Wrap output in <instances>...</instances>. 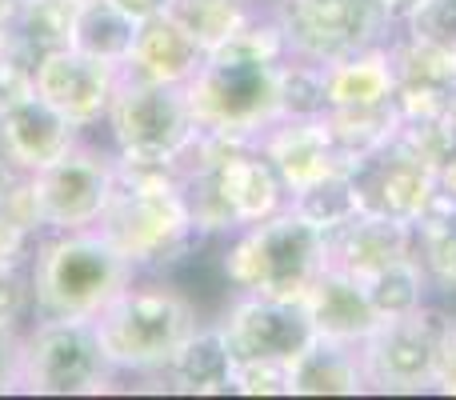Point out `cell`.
Instances as JSON below:
<instances>
[{"instance_id":"1","label":"cell","mask_w":456,"mask_h":400,"mask_svg":"<svg viewBox=\"0 0 456 400\" xmlns=\"http://www.w3.org/2000/svg\"><path fill=\"white\" fill-rule=\"evenodd\" d=\"M101 228L120 252L136 265V273L181 276L189 265L213 249V236L192 220L184 200V176L165 165H125Z\"/></svg>"},{"instance_id":"2","label":"cell","mask_w":456,"mask_h":400,"mask_svg":"<svg viewBox=\"0 0 456 400\" xmlns=\"http://www.w3.org/2000/svg\"><path fill=\"white\" fill-rule=\"evenodd\" d=\"M200 321L197 297L181 281L141 273L96 313L93 329L117 380L165 385L168 364Z\"/></svg>"},{"instance_id":"3","label":"cell","mask_w":456,"mask_h":400,"mask_svg":"<svg viewBox=\"0 0 456 400\" xmlns=\"http://www.w3.org/2000/svg\"><path fill=\"white\" fill-rule=\"evenodd\" d=\"M136 276V265L101 228L40 233L28 260L32 321H96V313Z\"/></svg>"},{"instance_id":"4","label":"cell","mask_w":456,"mask_h":400,"mask_svg":"<svg viewBox=\"0 0 456 400\" xmlns=\"http://www.w3.org/2000/svg\"><path fill=\"white\" fill-rule=\"evenodd\" d=\"M216 244H221L216 268H221L224 297L252 292V297L300 300L329 265L324 233L300 220L292 208L240 228Z\"/></svg>"},{"instance_id":"5","label":"cell","mask_w":456,"mask_h":400,"mask_svg":"<svg viewBox=\"0 0 456 400\" xmlns=\"http://www.w3.org/2000/svg\"><path fill=\"white\" fill-rule=\"evenodd\" d=\"M96 136L125 165H165L181 173V160L197 144L200 128L184 85H160V80L120 72L117 96Z\"/></svg>"},{"instance_id":"6","label":"cell","mask_w":456,"mask_h":400,"mask_svg":"<svg viewBox=\"0 0 456 400\" xmlns=\"http://www.w3.org/2000/svg\"><path fill=\"white\" fill-rule=\"evenodd\" d=\"M276 72H281V61L208 53L200 72L184 85L197 128L216 136H236V141H256L281 117Z\"/></svg>"},{"instance_id":"7","label":"cell","mask_w":456,"mask_h":400,"mask_svg":"<svg viewBox=\"0 0 456 400\" xmlns=\"http://www.w3.org/2000/svg\"><path fill=\"white\" fill-rule=\"evenodd\" d=\"M28 181L32 212L40 233H72L96 228L120 181V160L96 133H85L64 157L45 165Z\"/></svg>"},{"instance_id":"8","label":"cell","mask_w":456,"mask_h":400,"mask_svg":"<svg viewBox=\"0 0 456 400\" xmlns=\"http://www.w3.org/2000/svg\"><path fill=\"white\" fill-rule=\"evenodd\" d=\"M120 380L104 361L93 321H28L24 329L20 393L28 396H93Z\"/></svg>"},{"instance_id":"9","label":"cell","mask_w":456,"mask_h":400,"mask_svg":"<svg viewBox=\"0 0 456 400\" xmlns=\"http://www.w3.org/2000/svg\"><path fill=\"white\" fill-rule=\"evenodd\" d=\"M268 12L281 24V37L292 56H308L321 64L385 45L401 29L380 0H281Z\"/></svg>"},{"instance_id":"10","label":"cell","mask_w":456,"mask_h":400,"mask_svg":"<svg viewBox=\"0 0 456 400\" xmlns=\"http://www.w3.org/2000/svg\"><path fill=\"white\" fill-rule=\"evenodd\" d=\"M452 324L441 305H420L417 313L388 316L369 340H361V364L369 393H428L436 372V353Z\"/></svg>"},{"instance_id":"11","label":"cell","mask_w":456,"mask_h":400,"mask_svg":"<svg viewBox=\"0 0 456 400\" xmlns=\"http://www.w3.org/2000/svg\"><path fill=\"white\" fill-rule=\"evenodd\" d=\"M216 324H221V332L228 340L232 361L292 364L316 340L313 321H308L300 300L252 297V292H232L224 300Z\"/></svg>"},{"instance_id":"12","label":"cell","mask_w":456,"mask_h":400,"mask_svg":"<svg viewBox=\"0 0 456 400\" xmlns=\"http://www.w3.org/2000/svg\"><path fill=\"white\" fill-rule=\"evenodd\" d=\"M120 72L125 69H117V64L96 61V56L80 53L72 45H61L37 56V64H32V93L45 96L56 112H64L80 133H96L112 96H117Z\"/></svg>"},{"instance_id":"13","label":"cell","mask_w":456,"mask_h":400,"mask_svg":"<svg viewBox=\"0 0 456 400\" xmlns=\"http://www.w3.org/2000/svg\"><path fill=\"white\" fill-rule=\"evenodd\" d=\"M348 176H353L361 212L393 216L404 220V224H417L441 192V176L425 160L412 157L401 141H388L385 149L348 165Z\"/></svg>"},{"instance_id":"14","label":"cell","mask_w":456,"mask_h":400,"mask_svg":"<svg viewBox=\"0 0 456 400\" xmlns=\"http://www.w3.org/2000/svg\"><path fill=\"white\" fill-rule=\"evenodd\" d=\"M80 128L64 112H56L32 85L0 93V157L16 176H32L80 141Z\"/></svg>"},{"instance_id":"15","label":"cell","mask_w":456,"mask_h":400,"mask_svg":"<svg viewBox=\"0 0 456 400\" xmlns=\"http://www.w3.org/2000/svg\"><path fill=\"white\" fill-rule=\"evenodd\" d=\"M256 149L273 160V168L289 184V192L332 173V168H345L324 117H276L256 136Z\"/></svg>"},{"instance_id":"16","label":"cell","mask_w":456,"mask_h":400,"mask_svg":"<svg viewBox=\"0 0 456 400\" xmlns=\"http://www.w3.org/2000/svg\"><path fill=\"white\" fill-rule=\"evenodd\" d=\"M300 305H305L316 337L340 340V345H361L380 324V313L372 308L364 284L356 276H348L345 268H332V265L321 268V276L308 284Z\"/></svg>"},{"instance_id":"17","label":"cell","mask_w":456,"mask_h":400,"mask_svg":"<svg viewBox=\"0 0 456 400\" xmlns=\"http://www.w3.org/2000/svg\"><path fill=\"white\" fill-rule=\"evenodd\" d=\"M324 249H329L332 268H345L356 281H369L393 260L412 257V224L377 216V212H356L340 228L324 233Z\"/></svg>"},{"instance_id":"18","label":"cell","mask_w":456,"mask_h":400,"mask_svg":"<svg viewBox=\"0 0 456 400\" xmlns=\"http://www.w3.org/2000/svg\"><path fill=\"white\" fill-rule=\"evenodd\" d=\"M205 56V45L173 12H157L149 20H141V29H136L133 56H128L125 72L160 80V85H189L200 72Z\"/></svg>"},{"instance_id":"19","label":"cell","mask_w":456,"mask_h":400,"mask_svg":"<svg viewBox=\"0 0 456 400\" xmlns=\"http://www.w3.org/2000/svg\"><path fill=\"white\" fill-rule=\"evenodd\" d=\"M232 353L216 321H200L197 332L181 345L165 372V393L184 396H228L232 393Z\"/></svg>"},{"instance_id":"20","label":"cell","mask_w":456,"mask_h":400,"mask_svg":"<svg viewBox=\"0 0 456 400\" xmlns=\"http://www.w3.org/2000/svg\"><path fill=\"white\" fill-rule=\"evenodd\" d=\"M396 101L393 40L329 64V109H372Z\"/></svg>"},{"instance_id":"21","label":"cell","mask_w":456,"mask_h":400,"mask_svg":"<svg viewBox=\"0 0 456 400\" xmlns=\"http://www.w3.org/2000/svg\"><path fill=\"white\" fill-rule=\"evenodd\" d=\"M369 393V377L361 364V345L316 337L292 361V396H356Z\"/></svg>"},{"instance_id":"22","label":"cell","mask_w":456,"mask_h":400,"mask_svg":"<svg viewBox=\"0 0 456 400\" xmlns=\"http://www.w3.org/2000/svg\"><path fill=\"white\" fill-rule=\"evenodd\" d=\"M136 29H141V20L133 12H125L117 0H80L72 8L69 45L96 56V61H109L117 69H125L128 56H133Z\"/></svg>"},{"instance_id":"23","label":"cell","mask_w":456,"mask_h":400,"mask_svg":"<svg viewBox=\"0 0 456 400\" xmlns=\"http://www.w3.org/2000/svg\"><path fill=\"white\" fill-rule=\"evenodd\" d=\"M412 252L441 300H456V197L436 192L428 212L412 224Z\"/></svg>"},{"instance_id":"24","label":"cell","mask_w":456,"mask_h":400,"mask_svg":"<svg viewBox=\"0 0 456 400\" xmlns=\"http://www.w3.org/2000/svg\"><path fill=\"white\" fill-rule=\"evenodd\" d=\"M289 208L297 212L300 220H308L313 228H321V233H332V228H340L345 220H353L356 212H361V200H356L348 168H332V173L292 189Z\"/></svg>"},{"instance_id":"25","label":"cell","mask_w":456,"mask_h":400,"mask_svg":"<svg viewBox=\"0 0 456 400\" xmlns=\"http://www.w3.org/2000/svg\"><path fill=\"white\" fill-rule=\"evenodd\" d=\"M364 292H369L372 308L380 313V321L388 316H404V313H417L420 305H428V276L420 268L417 252L412 257H401L393 265H385L380 273H372L369 281H361Z\"/></svg>"},{"instance_id":"26","label":"cell","mask_w":456,"mask_h":400,"mask_svg":"<svg viewBox=\"0 0 456 400\" xmlns=\"http://www.w3.org/2000/svg\"><path fill=\"white\" fill-rule=\"evenodd\" d=\"M281 117H324L329 112V64L308 56H284L276 72Z\"/></svg>"},{"instance_id":"27","label":"cell","mask_w":456,"mask_h":400,"mask_svg":"<svg viewBox=\"0 0 456 400\" xmlns=\"http://www.w3.org/2000/svg\"><path fill=\"white\" fill-rule=\"evenodd\" d=\"M256 8L260 4H252V0H173L168 12L205 45V53H213V48H221L224 40L256 12Z\"/></svg>"},{"instance_id":"28","label":"cell","mask_w":456,"mask_h":400,"mask_svg":"<svg viewBox=\"0 0 456 400\" xmlns=\"http://www.w3.org/2000/svg\"><path fill=\"white\" fill-rule=\"evenodd\" d=\"M401 37L417 40V45L441 48L456 56V0H417L401 20Z\"/></svg>"},{"instance_id":"29","label":"cell","mask_w":456,"mask_h":400,"mask_svg":"<svg viewBox=\"0 0 456 400\" xmlns=\"http://www.w3.org/2000/svg\"><path fill=\"white\" fill-rule=\"evenodd\" d=\"M232 393H240V396H292V364L236 361Z\"/></svg>"},{"instance_id":"30","label":"cell","mask_w":456,"mask_h":400,"mask_svg":"<svg viewBox=\"0 0 456 400\" xmlns=\"http://www.w3.org/2000/svg\"><path fill=\"white\" fill-rule=\"evenodd\" d=\"M28 321H32L28 265H0V324L28 329Z\"/></svg>"},{"instance_id":"31","label":"cell","mask_w":456,"mask_h":400,"mask_svg":"<svg viewBox=\"0 0 456 400\" xmlns=\"http://www.w3.org/2000/svg\"><path fill=\"white\" fill-rule=\"evenodd\" d=\"M20 364H24V329L0 324V396L20 393Z\"/></svg>"},{"instance_id":"32","label":"cell","mask_w":456,"mask_h":400,"mask_svg":"<svg viewBox=\"0 0 456 400\" xmlns=\"http://www.w3.org/2000/svg\"><path fill=\"white\" fill-rule=\"evenodd\" d=\"M433 388L436 393H452L456 396V313H452L449 332H444V340H441V353H436Z\"/></svg>"},{"instance_id":"33","label":"cell","mask_w":456,"mask_h":400,"mask_svg":"<svg viewBox=\"0 0 456 400\" xmlns=\"http://www.w3.org/2000/svg\"><path fill=\"white\" fill-rule=\"evenodd\" d=\"M125 12H133L136 20H149V16H157V12H168L173 8V0H117Z\"/></svg>"},{"instance_id":"34","label":"cell","mask_w":456,"mask_h":400,"mask_svg":"<svg viewBox=\"0 0 456 400\" xmlns=\"http://www.w3.org/2000/svg\"><path fill=\"white\" fill-rule=\"evenodd\" d=\"M12 184H16V173L8 168V160L0 157V204H4V197L12 192Z\"/></svg>"},{"instance_id":"35","label":"cell","mask_w":456,"mask_h":400,"mask_svg":"<svg viewBox=\"0 0 456 400\" xmlns=\"http://www.w3.org/2000/svg\"><path fill=\"white\" fill-rule=\"evenodd\" d=\"M380 4H385V8H388V16H393V20L401 24V20H404V12H409V8L417 4V0H380Z\"/></svg>"},{"instance_id":"36","label":"cell","mask_w":456,"mask_h":400,"mask_svg":"<svg viewBox=\"0 0 456 400\" xmlns=\"http://www.w3.org/2000/svg\"><path fill=\"white\" fill-rule=\"evenodd\" d=\"M4 32H8V20L0 16V48H4Z\"/></svg>"},{"instance_id":"37","label":"cell","mask_w":456,"mask_h":400,"mask_svg":"<svg viewBox=\"0 0 456 400\" xmlns=\"http://www.w3.org/2000/svg\"><path fill=\"white\" fill-rule=\"evenodd\" d=\"M252 4H260V8H273V4H281V0H252Z\"/></svg>"}]
</instances>
